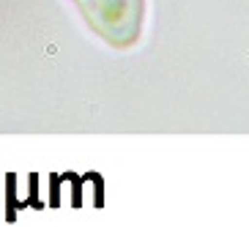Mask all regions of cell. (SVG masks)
Returning <instances> with one entry per match:
<instances>
[{"label":"cell","mask_w":249,"mask_h":227,"mask_svg":"<svg viewBox=\"0 0 249 227\" xmlns=\"http://www.w3.org/2000/svg\"><path fill=\"white\" fill-rule=\"evenodd\" d=\"M80 17L104 44L129 50L145 25V0H71Z\"/></svg>","instance_id":"1"}]
</instances>
